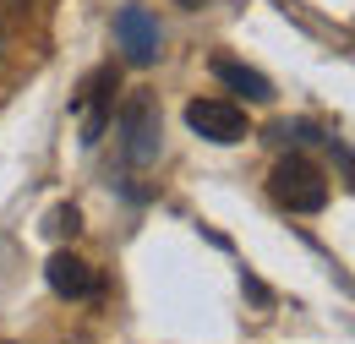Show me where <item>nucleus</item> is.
I'll list each match as a JSON object with an SVG mask.
<instances>
[{"mask_svg": "<svg viewBox=\"0 0 355 344\" xmlns=\"http://www.w3.org/2000/svg\"><path fill=\"white\" fill-rule=\"evenodd\" d=\"M268 197L284 208V214H322L328 208V175L311 164L306 153H290L279 159L268 175Z\"/></svg>", "mask_w": 355, "mask_h": 344, "instance_id": "nucleus-1", "label": "nucleus"}, {"mask_svg": "<svg viewBox=\"0 0 355 344\" xmlns=\"http://www.w3.org/2000/svg\"><path fill=\"white\" fill-rule=\"evenodd\" d=\"M115 131H121V159L126 170H148L159 159V137H164V121H159V104L148 93H132L121 104V115H110Z\"/></svg>", "mask_w": 355, "mask_h": 344, "instance_id": "nucleus-2", "label": "nucleus"}, {"mask_svg": "<svg viewBox=\"0 0 355 344\" xmlns=\"http://www.w3.org/2000/svg\"><path fill=\"white\" fill-rule=\"evenodd\" d=\"M115 93H121V71H115V66H98V71H88V83L71 93V110H77V126H83V148H98V137L110 131Z\"/></svg>", "mask_w": 355, "mask_h": 344, "instance_id": "nucleus-3", "label": "nucleus"}, {"mask_svg": "<svg viewBox=\"0 0 355 344\" xmlns=\"http://www.w3.org/2000/svg\"><path fill=\"white\" fill-rule=\"evenodd\" d=\"M186 126L197 131V137H208V142H241L246 137V110L241 104H230V98H191L186 104Z\"/></svg>", "mask_w": 355, "mask_h": 344, "instance_id": "nucleus-4", "label": "nucleus"}, {"mask_svg": "<svg viewBox=\"0 0 355 344\" xmlns=\"http://www.w3.org/2000/svg\"><path fill=\"white\" fill-rule=\"evenodd\" d=\"M115 44L126 49L132 66H153V60H159V22H153L142 6H126V11L115 17Z\"/></svg>", "mask_w": 355, "mask_h": 344, "instance_id": "nucleus-5", "label": "nucleus"}, {"mask_svg": "<svg viewBox=\"0 0 355 344\" xmlns=\"http://www.w3.org/2000/svg\"><path fill=\"white\" fill-rule=\"evenodd\" d=\"M44 279H49V290H55L60 301H93V295H98V273H93L77 252H55V257L44 262Z\"/></svg>", "mask_w": 355, "mask_h": 344, "instance_id": "nucleus-6", "label": "nucleus"}, {"mask_svg": "<svg viewBox=\"0 0 355 344\" xmlns=\"http://www.w3.org/2000/svg\"><path fill=\"white\" fill-rule=\"evenodd\" d=\"M214 77H219L224 87H235V93H246L252 104H268V98H273V83H268L263 71H252V66H241V60H230V55L214 60Z\"/></svg>", "mask_w": 355, "mask_h": 344, "instance_id": "nucleus-7", "label": "nucleus"}, {"mask_svg": "<svg viewBox=\"0 0 355 344\" xmlns=\"http://www.w3.org/2000/svg\"><path fill=\"white\" fill-rule=\"evenodd\" d=\"M55 230H60V235L77 230V208H55Z\"/></svg>", "mask_w": 355, "mask_h": 344, "instance_id": "nucleus-8", "label": "nucleus"}, {"mask_svg": "<svg viewBox=\"0 0 355 344\" xmlns=\"http://www.w3.org/2000/svg\"><path fill=\"white\" fill-rule=\"evenodd\" d=\"M6 6H33V0H6Z\"/></svg>", "mask_w": 355, "mask_h": 344, "instance_id": "nucleus-9", "label": "nucleus"}, {"mask_svg": "<svg viewBox=\"0 0 355 344\" xmlns=\"http://www.w3.org/2000/svg\"><path fill=\"white\" fill-rule=\"evenodd\" d=\"M180 6H202V0H180Z\"/></svg>", "mask_w": 355, "mask_h": 344, "instance_id": "nucleus-10", "label": "nucleus"}]
</instances>
